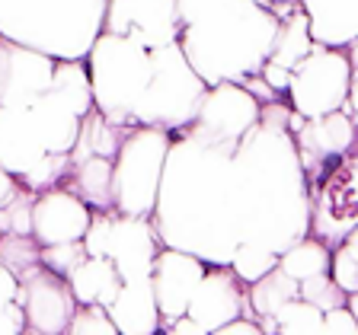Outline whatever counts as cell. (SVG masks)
Segmentation results:
<instances>
[{
	"instance_id": "1",
	"label": "cell",
	"mask_w": 358,
	"mask_h": 335,
	"mask_svg": "<svg viewBox=\"0 0 358 335\" xmlns=\"http://www.w3.org/2000/svg\"><path fill=\"white\" fill-rule=\"evenodd\" d=\"M234 150L192 128L173 134L150 217L160 243L199 255L205 265H231L234 249L243 243Z\"/></svg>"
},
{
	"instance_id": "2",
	"label": "cell",
	"mask_w": 358,
	"mask_h": 335,
	"mask_svg": "<svg viewBox=\"0 0 358 335\" xmlns=\"http://www.w3.org/2000/svg\"><path fill=\"white\" fill-rule=\"evenodd\" d=\"M243 201V243L282 255L310 237V188L288 128L256 125L234 150Z\"/></svg>"
},
{
	"instance_id": "3",
	"label": "cell",
	"mask_w": 358,
	"mask_h": 335,
	"mask_svg": "<svg viewBox=\"0 0 358 335\" xmlns=\"http://www.w3.org/2000/svg\"><path fill=\"white\" fill-rule=\"evenodd\" d=\"M282 16L268 0H237L205 20L182 26L179 48L208 87L243 83L266 67Z\"/></svg>"
},
{
	"instance_id": "4",
	"label": "cell",
	"mask_w": 358,
	"mask_h": 335,
	"mask_svg": "<svg viewBox=\"0 0 358 335\" xmlns=\"http://www.w3.org/2000/svg\"><path fill=\"white\" fill-rule=\"evenodd\" d=\"M106 22V0H0V36L55 61H83Z\"/></svg>"
},
{
	"instance_id": "5",
	"label": "cell",
	"mask_w": 358,
	"mask_h": 335,
	"mask_svg": "<svg viewBox=\"0 0 358 335\" xmlns=\"http://www.w3.org/2000/svg\"><path fill=\"white\" fill-rule=\"evenodd\" d=\"M83 61H87L90 70L96 112H103L106 119L122 128H134V105L141 103L150 74H154L150 48H144L141 42H134L128 36L99 32V38L93 42V48L87 52Z\"/></svg>"
},
{
	"instance_id": "6",
	"label": "cell",
	"mask_w": 358,
	"mask_h": 335,
	"mask_svg": "<svg viewBox=\"0 0 358 335\" xmlns=\"http://www.w3.org/2000/svg\"><path fill=\"white\" fill-rule=\"evenodd\" d=\"M150 58H154V74H150L141 103L134 105L131 125L164 128L170 134L186 131L199 119L208 83L195 74V67L182 54L179 42L154 48Z\"/></svg>"
},
{
	"instance_id": "7",
	"label": "cell",
	"mask_w": 358,
	"mask_h": 335,
	"mask_svg": "<svg viewBox=\"0 0 358 335\" xmlns=\"http://www.w3.org/2000/svg\"><path fill=\"white\" fill-rule=\"evenodd\" d=\"M173 134L164 128L134 125L115 154V211L131 217H154Z\"/></svg>"
},
{
	"instance_id": "8",
	"label": "cell",
	"mask_w": 358,
	"mask_h": 335,
	"mask_svg": "<svg viewBox=\"0 0 358 335\" xmlns=\"http://www.w3.org/2000/svg\"><path fill=\"white\" fill-rule=\"evenodd\" d=\"M352 89V61L345 48L313 45V52L291 70L288 105L301 119H320L345 109Z\"/></svg>"
},
{
	"instance_id": "9",
	"label": "cell",
	"mask_w": 358,
	"mask_h": 335,
	"mask_svg": "<svg viewBox=\"0 0 358 335\" xmlns=\"http://www.w3.org/2000/svg\"><path fill=\"white\" fill-rule=\"evenodd\" d=\"M310 237L323 239L329 249L343 243L358 227V154L336 160L320 176L317 186H310Z\"/></svg>"
},
{
	"instance_id": "10",
	"label": "cell",
	"mask_w": 358,
	"mask_h": 335,
	"mask_svg": "<svg viewBox=\"0 0 358 335\" xmlns=\"http://www.w3.org/2000/svg\"><path fill=\"white\" fill-rule=\"evenodd\" d=\"M20 304L32 335H64L77 313L67 278L45 265L20 275Z\"/></svg>"
},
{
	"instance_id": "11",
	"label": "cell",
	"mask_w": 358,
	"mask_h": 335,
	"mask_svg": "<svg viewBox=\"0 0 358 335\" xmlns=\"http://www.w3.org/2000/svg\"><path fill=\"white\" fill-rule=\"evenodd\" d=\"M103 32L128 36L150 52L173 45L182 32L176 0H106Z\"/></svg>"
},
{
	"instance_id": "12",
	"label": "cell",
	"mask_w": 358,
	"mask_h": 335,
	"mask_svg": "<svg viewBox=\"0 0 358 335\" xmlns=\"http://www.w3.org/2000/svg\"><path fill=\"white\" fill-rule=\"evenodd\" d=\"M259 112L262 105L256 103V96L246 87L217 83V87H208V93H205V103L199 109L192 131L205 134L211 141L237 147L246 134L259 125Z\"/></svg>"
},
{
	"instance_id": "13",
	"label": "cell",
	"mask_w": 358,
	"mask_h": 335,
	"mask_svg": "<svg viewBox=\"0 0 358 335\" xmlns=\"http://www.w3.org/2000/svg\"><path fill=\"white\" fill-rule=\"evenodd\" d=\"M294 144H298L301 163H304V172H307V188H310L320 182V176L336 160H343L352 150H358L355 119L345 109L320 115V119H307L294 131Z\"/></svg>"
},
{
	"instance_id": "14",
	"label": "cell",
	"mask_w": 358,
	"mask_h": 335,
	"mask_svg": "<svg viewBox=\"0 0 358 335\" xmlns=\"http://www.w3.org/2000/svg\"><path fill=\"white\" fill-rule=\"evenodd\" d=\"M189 316L201 322L208 332H217L237 320H253L246 284L234 275L231 265H208L205 278L199 281L192 300H189Z\"/></svg>"
},
{
	"instance_id": "15",
	"label": "cell",
	"mask_w": 358,
	"mask_h": 335,
	"mask_svg": "<svg viewBox=\"0 0 358 335\" xmlns=\"http://www.w3.org/2000/svg\"><path fill=\"white\" fill-rule=\"evenodd\" d=\"M52 54L0 36V105H32L55 80Z\"/></svg>"
},
{
	"instance_id": "16",
	"label": "cell",
	"mask_w": 358,
	"mask_h": 335,
	"mask_svg": "<svg viewBox=\"0 0 358 335\" xmlns=\"http://www.w3.org/2000/svg\"><path fill=\"white\" fill-rule=\"evenodd\" d=\"M90 221L93 208L67 186L42 192L32 204V237L38 246L80 243L90 230Z\"/></svg>"
},
{
	"instance_id": "17",
	"label": "cell",
	"mask_w": 358,
	"mask_h": 335,
	"mask_svg": "<svg viewBox=\"0 0 358 335\" xmlns=\"http://www.w3.org/2000/svg\"><path fill=\"white\" fill-rule=\"evenodd\" d=\"M208 265L192 253H182V249H170L164 246L157 253L154 271H150V284H154V297L160 306V316L164 322H173L179 316L189 313V300H192L199 281L205 278Z\"/></svg>"
},
{
	"instance_id": "18",
	"label": "cell",
	"mask_w": 358,
	"mask_h": 335,
	"mask_svg": "<svg viewBox=\"0 0 358 335\" xmlns=\"http://www.w3.org/2000/svg\"><path fill=\"white\" fill-rule=\"evenodd\" d=\"M160 249H164V243L157 237V227L150 217H131V214H119V211H115L106 255L115 262L122 281L150 278Z\"/></svg>"
},
{
	"instance_id": "19",
	"label": "cell",
	"mask_w": 358,
	"mask_h": 335,
	"mask_svg": "<svg viewBox=\"0 0 358 335\" xmlns=\"http://www.w3.org/2000/svg\"><path fill=\"white\" fill-rule=\"evenodd\" d=\"M45 154L29 105H0V166L20 182Z\"/></svg>"
},
{
	"instance_id": "20",
	"label": "cell",
	"mask_w": 358,
	"mask_h": 335,
	"mask_svg": "<svg viewBox=\"0 0 358 335\" xmlns=\"http://www.w3.org/2000/svg\"><path fill=\"white\" fill-rule=\"evenodd\" d=\"M29 112H32L36 131L48 154H71L74 150L77 137H80V128H83V115L61 96L58 89L48 87L29 105Z\"/></svg>"
},
{
	"instance_id": "21",
	"label": "cell",
	"mask_w": 358,
	"mask_h": 335,
	"mask_svg": "<svg viewBox=\"0 0 358 335\" xmlns=\"http://www.w3.org/2000/svg\"><path fill=\"white\" fill-rule=\"evenodd\" d=\"M106 313L115 322L119 335H160V329H164V316H160V306H157L150 278L125 281L119 297L106 306Z\"/></svg>"
},
{
	"instance_id": "22",
	"label": "cell",
	"mask_w": 358,
	"mask_h": 335,
	"mask_svg": "<svg viewBox=\"0 0 358 335\" xmlns=\"http://www.w3.org/2000/svg\"><path fill=\"white\" fill-rule=\"evenodd\" d=\"M310 20V36L327 48H349L358 42V0H298Z\"/></svg>"
},
{
	"instance_id": "23",
	"label": "cell",
	"mask_w": 358,
	"mask_h": 335,
	"mask_svg": "<svg viewBox=\"0 0 358 335\" xmlns=\"http://www.w3.org/2000/svg\"><path fill=\"white\" fill-rule=\"evenodd\" d=\"M71 294L77 306H109L122 290V275L109 255H87L80 265L67 275Z\"/></svg>"
},
{
	"instance_id": "24",
	"label": "cell",
	"mask_w": 358,
	"mask_h": 335,
	"mask_svg": "<svg viewBox=\"0 0 358 335\" xmlns=\"http://www.w3.org/2000/svg\"><path fill=\"white\" fill-rule=\"evenodd\" d=\"M71 192H77L93 211H115V160L80 156L71 160Z\"/></svg>"
},
{
	"instance_id": "25",
	"label": "cell",
	"mask_w": 358,
	"mask_h": 335,
	"mask_svg": "<svg viewBox=\"0 0 358 335\" xmlns=\"http://www.w3.org/2000/svg\"><path fill=\"white\" fill-rule=\"evenodd\" d=\"M250 294V313L253 320L266 329L268 335H275V316L291 304V300L301 297V284L294 278H288L282 268H272L268 275H262L259 281H253L246 288Z\"/></svg>"
},
{
	"instance_id": "26",
	"label": "cell",
	"mask_w": 358,
	"mask_h": 335,
	"mask_svg": "<svg viewBox=\"0 0 358 335\" xmlns=\"http://www.w3.org/2000/svg\"><path fill=\"white\" fill-rule=\"evenodd\" d=\"M313 45L317 42H313V36H310V20H307V13L298 7L294 13L285 16L282 26H278V36H275L268 61L285 67V70H294V67L313 52Z\"/></svg>"
},
{
	"instance_id": "27",
	"label": "cell",
	"mask_w": 358,
	"mask_h": 335,
	"mask_svg": "<svg viewBox=\"0 0 358 335\" xmlns=\"http://www.w3.org/2000/svg\"><path fill=\"white\" fill-rule=\"evenodd\" d=\"M125 134H128V128L115 125V121L106 119L103 112L93 109L83 119L80 137H77L74 150H71V160H80V156H109V160H115Z\"/></svg>"
},
{
	"instance_id": "28",
	"label": "cell",
	"mask_w": 358,
	"mask_h": 335,
	"mask_svg": "<svg viewBox=\"0 0 358 335\" xmlns=\"http://www.w3.org/2000/svg\"><path fill=\"white\" fill-rule=\"evenodd\" d=\"M329 265H333V249L317 237H304L301 243L285 249L282 259H278V268H282L288 278H294L298 284L307 281V278L327 275Z\"/></svg>"
},
{
	"instance_id": "29",
	"label": "cell",
	"mask_w": 358,
	"mask_h": 335,
	"mask_svg": "<svg viewBox=\"0 0 358 335\" xmlns=\"http://www.w3.org/2000/svg\"><path fill=\"white\" fill-rule=\"evenodd\" d=\"M52 89H58L61 96L74 105L83 119L96 109V105H93V87H90L87 61H58V64H55Z\"/></svg>"
},
{
	"instance_id": "30",
	"label": "cell",
	"mask_w": 358,
	"mask_h": 335,
	"mask_svg": "<svg viewBox=\"0 0 358 335\" xmlns=\"http://www.w3.org/2000/svg\"><path fill=\"white\" fill-rule=\"evenodd\" d=\"M282 255L266 249V246H256V243H240L234 249V259H231V271L240 278V281L250 288L253 281H259L262 275H268L272 268L278 265Z\"/></svg>"
},
{
	"instance_id": "31",
	"label": "cell",
	"mask_w": 358,
	"mask_h": 335,
	"mask_svg": "<svg viewBox=\"0 0 358 335\" xmlns=\"http://www.w3.org/2000/svg\"><path fill=\"white\" fill-rule=\"evenodd\" d=\"M71 176V154H45L26 176L20 179L22 188H29L32 195L52 192V188L64 186Z\"/></svg>"
},
{
	"instance_id": "32",
	"label": "cell",
	"mask_w": 358,
	"mask_h": 335,
	"mask_svg": "<svg viewBox=\"0 0 358 335\" xmlns=\"http://www.w3.org/2000/svg\"><path fill=\"white\" fill-rule=\"evenodd\" d=\"M323 332V310L307 300H291L275 316V335H320Z\"/></svg>"
},
{
	"instance_id": "33",
	"label": "cell",
	"mask_w": 358,
	"mask_h": 335,
	"mask_svg": "<svg viewBox=\"0 0 358 335\" xmlns=\"http://www.w3.org/2000/svg\"><path fill=\"white\" fill-rule=\"evenodd\" d=\"M38 195L22 188L0 208V233L3 237H32V204Z\"/></svg>"
},
{
	"instance_id": "34",
	"label": "cell",
	"mask_w": 358,
	"mask_h": 335,
	"mask_svg": "<svg viewBox=\"0 0 358 335\" xmlns=\"http://www.w3.org/2000/svg\"><path fill=\"white\" fill-rule=\"evenodd\" d=\"M0 262L13 275H22L42 265V246L36 243V237H0Z\"/></svg>"
},
{
	"instance_id": "35",
	"label": "cell",
	"mask_w": 358,
	"mask_h": 335,
	"mask_svg": "<svg viewBox=\"0 0 358 335\" xmlns=\"http://www.w3.org/2000/svg\"><path fill=\"white\" fill-rule=\"evenodd\" d=\"M345 294L339 284L333 281V275H317V278H307V281H301V300H307V304H313L317 310L329 313L336 310V306H345Z\"/></svg>"
},
{
	"instance_id": "36",
	"label": "cell",
	"mask_w": 358,
	"mask_h": 335,
	"mask_svg": "<svg viewBox=\"0 0 358 335\" xmlns=\"http://www.w3.org/2000/svg\"><path fill=\"white\" fill-rule=\"evenodd\" d=\"M67 335H119V329L109 320L106 306H77Z\"/></svg>"
},
{
	"instance_id": "37",
	"label": "cell",
	"mask_w": 358,
	"mask_h": 335,
	"mask_svg": "<svg viewBox=\"0 0 358 335\" xmlns=\"http://www.w3.org/2000/svg\"><path fill=\"white\" fill-rule=\"evenodd\" d=\"M87 259V249H83V239L80 243H58V246H42V265L58 271V275H71L80 262Z\"/></svg>"
},
{
	"instance_id": "38",
	"label": "cell",
	"mask_w": 358,
	"mask_h": 335,
	"mask_svg": "<svg viewBox=\"0 0 358 335\" xmlns=\"http://www.w3.org/2000/svg\"><path fill=\"white\" fill-rule=\"evenodd\" d=\"M329 275L345 294H358V253H352L349 246H336Z\"/></svg>"
},
{
	"instance_id": "39",
	"label": "cell",
	"mask_w": 358,
	"mask_h": 335,
	"mask_svg": "<svg viewBox=\"0 0 358 335\" xmlns=\"http://www.w3.org/2000/svg\"><path fill=\"white\" fill-rule=\"evenodd\" d=\"M237 0H176V10H179V26H192V22L205 20V16L217 13V10L231 7Z\"/></svg>"
},
{
	"instance_id": "40",
	"label": "cell",
	"mask_w": 358,
	"mask_h": 335,
	"mask_svg": "<svg viewBox=\"0 0 358 335\" xmlns=\"http://www.w3.org/2000/svg\"><path fill=\"white\" fill-rule=\"evenodd\" d=\"M320 335H358V322L349 313V306H336L323 313V332Z\"/></svg>"
},
{
	"instance_id": "41",
	"label": "cell",
	"mask_w": 358,
	"mask_h": 335,
	"mask_svg": "<svg viewBox=\"0 0 358 335\" xmlns=\"http://www.w3.org/2000/svg\"><path fill=\"white\" fill-rule=\"evenodd\" d=\"M160 335H211V332L186 313V316H179V320H173V322H164Z\"/></svg>"
},
{
	"instance_id": "42",
	"label": "cell",
	"mask_w": 358,
	"mask_h": 335,
	"mask_svg": "<svg viewBox=\"0 0 358 335\" xmlns=\"http://www.w3.org/2000/svg\"><path fill=\"white\" fill-rule=\"evenodd\" d=\"M211 335H268V332L256 320H237V322L217 329V332H211Z\"/></svg>"
},
{
	"instance_id": "43",
	"label": "cell",
	"mask_w": 358,
	"mask_h": 335,
	"mask_svg": "<svg viewBox=\"0 0 358 335\" xmlns=\"http://www.w3.org/2000/svg\"><path fill=\"white\" fill-rule=\"evenodd\" d=\"M16 192H20V182H16V176H10V172L0 166V208H3V204H7V201L13 198Z\"/></svg>"
},
{
	"instance_id": "44",
	"label": "cell",
	"mask_w": 358,
	"mask_h": 335,
	"mask_svg": "<svg viewBox=\"0 0 358 335\" xmlns=\"http://www.w3.org/2000/svg\"><path fill=\"white\" fill-rule=\"evenodd\" d=\"M345 112L358 121V70H352V89H349V103H345Z\"/></svg>"
},
{
	"instance_id": "45",
	"label": "cell",
	"mask_w": 358,
	"mask_h": 335,
	"mask_svg": "<svg viewBox=\"0 0 358 335\" xmlns=\"http://www.w3.org/2000/svg\"><path fill=\"white\" fill-rule=\"evenodd\" d=\"M345 54H349V61H352V70H358V42H352L349 48H345Z\"/></svg>"
},
{
	"instance_id": "46",
	"label": "cell",
	"mask_w": 358,
	"mask_h": 335,
	"mask_svg": "<svg viewBox=\"0 0 358 335\" xmlns=\"http://www.w3.org/2000/svg\"><path fill=\"white\" fill-rule=\"evenodd\" d=\"M345 306H349V313L355 316V322H358V294H349V297H345Z\"/></svg>"
},
{
	"instance_id": "47",
	"label": "cell",
	"mask_w": 358,
	"mask_h": 335,
	"mask_svg": "<svg viewBox=\"0 0 358 335\" xmlns=\"http://www.w3.org/2000/svg\"><path fill=\"white\" fill-rule=\"evenodd\" d=\"M268 3H294V0H268Z\"/></svg>"
},
{
	"instance_id": "48",
	"label": "cell",
	"mask_w": 358,
	"mask_h": 335,
	"mask_svg": "<svg viewBox=\"0 0 358 335\" xmlns=\"http://www.w3.org/2000/svg\"><path fill=\"white\" fill-rule=\"evenodd\" d=\"M355 141H358V121H355Z\"/></svg>"
},
{
	"instance_id": "49",
	"label": "cell",
	"mask_w": 358,
	"mask_h": 335,
	"mask_svg": "<svg viewBox=\"0 0 358 335\" xmlns=\"http://www.w3.org/2000/svg\"><path fill=\"white\" fill-rule=\"evenodd\" d=\"M0 237H3V233H0Z\"/></svg>"
},
{
	"instance_id": "50",
	"label": "cell",
	"mask_w": 358,
	"mask_h": 335,
	"mask_svg": "<svg viewBox=\"0 0 358 335\" xmlns=\"http://www.w3.org/2000/svg\"><path fill=\"white\" fill-rule=\"evenodd\" d=\"M64 335H67V332H64Z\"/></svg>"
}]
</instances>
